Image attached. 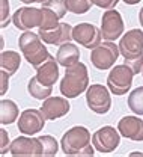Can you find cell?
<instances>
[{
  "label": "cell",
  "instance_id": "18",
  "mask_svg": "<svg viewBox=\"0 0 143 157\" xmlns=\"http://www.w3.org/2000/svg\"><path fill=\"white\" fill-rule=\"evenodd\" d=\"M56 58L62 67L66 68V67H71L80 60V50L77 48V45H74L71 42H65V44L59 45Z\"/></svg>",
  "mask_w": 143,
  "mask_h": 157
},
{
  "label": "cell",
  "instance_id": "8",
  "mask_svg": "<svg viewBox=\"0 0 143 157\" xmlns=\"http://www.w3.org/2000/svg\"><path fill=\"white\" fill-rule=\"evenodd\" d=\"M119 50L125 59H136L143 56V32L131 29L119 41Z\"/></svg>",
  "mask_w": 143,
  "mask_h": 157
},
{
  "label": "cell",
  "instance_id": "14",
  "mask_svg": "<svg viewBox=\"0 0 143 157\" xmlns=\"http://www.w3.org/2000/svg\"><path fill=\"white\" fill-rule=\"evenodd\" d=\"M38 33L44 42L51 44V45H62V44L71 42V39H74L72 38V26L68 23H61L57 27L48 29V30L39 29Z\"/></svg>",
  "mask_w": 143,
  "mask_h": 157
},
{
  "label": "cell",
  "instance_id": "9",
  "mask_svg": "<svg viewBox=\"0 0 143 157\" xmlns=\"http://www.w3.org/2000/svg\"><path fill=\"white\" fill-rule=\"evenodd\" d=\"M45 117L42 115L41 109L36 110V109H26L20 113V119L17 122L18 125V132L21 135H27V136H32V135H38L44 128L45 125Z\"/></svg>",
  "mask_w": 143,
  "mask_h": 157
},
{
  "label": "cell",
  "instance_id": "28",
  "mask_svg": "<svg viewBox=\"0 0 143 157\" xmlns=\"http://www.w3.org/2000/svg\"><path fill=\"white\" fill-rule=\"evenodd\" d=\"M92 2L95 6L102 8V9H113L119 3V0H92Z\"/></svg>",
  "mask_w": 143,
  "mask_h": 157
},
{
  "label": "cell",
  "instance_id": "13",
  "mask_svg": "<svg viewBox=\"0 0 143 157\" xmlns=\"http://www.w3.org/2000/svg\"><path fill=\"white\" fill-rule=\"evenodd\" d=\"M9 153L12 156H42V145L39 137H29L27 135L12 140Z\"/></svg>",
  "mask_w": 143,
  "mask_h": 157
},
{
  "label": "cell",
  "instance_id": "33",
  "mask_svg": "<svg viewBox=\"0 0 143 157\" xmlns=\"http://www.w3.org/2000/svg\"><path fill=\"white\" fill-rule=\"evenodd\" d=\"M127 5H137L139 2H142V0H123Z\"/></svg>",
  "mask_w": 143,
  "mask_h": 157
},
{
  "label": "cell",
  "instance_id": "23",
  "mask_svg": "<svg viewBox=\"0 0 143 157\" xmlns=\"http://www.w3.org/2000/svg\"><path fill=\"white\" fill-rule=\"evenodd\" d=\"M41 11H42V23L39 26V29L48 30V29H54V27H57L61 24L59 23L61 17L56 12H53L51 9H48L45 6H41Z\"/></svg>",
  "mask_w": 143,
  "mask_h": 157
},
{
  "label": "cell",
  "instance_id": "20",
  "mask_svg": "<svg viewBox=\"0 0 143 157\" xmlns=\"http://www.w3.org/2000/svg\"><path fill=\"white\" fill-rule=\"evenodd\" d=\"M18 106L12 100L0 101V124H12L18 118Z\"/></svg>",
  "mask_w": 143,
  "mask_h": 157
},
{
  "label": "cell",
  "instance_id": "21",
  "mask_svg": "<svg viewBox=\"0 0 143 157\" xmlns=\"http://www.w3.org/2000/svg\"><path fill=\"white\" fill-rule=\"evenodd\" d=\"M27 91H29V94H30L32 97L36 98V100H45V98H48L51 95L53 86H47V85L41 83V82L38 80V77L35 76V77H32L29 80V83H27Z\"/></svg>",
  "mask_w": 143,
  "mask_h": 157
},
{
  "label": "cell",
  "instance_id": "17",
  "mask_svg": "<svg viewBox=\"0 0 143 157\" xmlns=\"http://www.w3.org/2000/svg\"><path fill=\"white\" fill-rule=\"evenodd\" d=\"M59 65L61 63L57 62V58L50 55L48 59L36 68L38 80L41 83H44V85H47V86H53L57 82V78H59Z\"/></svg>",
  "mask_w": 143,
  "mask_h": 157
},
{
  "label": "cell",
  "instance_id": "25",
  "mask_svg": "<svg viewBox=\"0 0 143 157\" xmlns=\"http://www.w3.org/2000/svg\"><path fill=\"white\" fill-rule=\"evenodd\" d=\"M41 140L42 145V156H56L57 151H59V144L57 140L53 136H48V135H42L38 136Z\"/></svg>",
  "mask_w": 143,
  "mask_h": 157
},
{
  "label": "cell",
  "instance_id": "31",
  "mask_svg": "<svg viewBox=\"0 0 143 157\" xmlns=\"http://www.w3.org/2000/svg\"><path fill=\"white\" fill-rule=\"evenodd\" d=\"M0 74H2V89H0V94L5 95V92H6L8 88H9V74H8L6 71H2Z\"/></svg>",
  "mask_w": 143,
  "mask_h": 157
},
{
  "label": "cell",
  "instance_id": "15",
  "mask_svg": "<svg viewBox=\"0 0 143 157\" xmlns=\"http://www.w3.org/2000/svg\"><path fill=\"white\" fill-rule=\"evenodd\" d=\"M69 109H71V106H69V101L66 98L51 97V95L48 98H45L41 106L42 115L48 121H53V119L65 117L69 112Z\"/></svg>",
  "mask_w": 143,
  "mask_h": 157
},
{
  "label": "cell",
  "instance_id": "34",
  "mask_svg": "<svg viewBox=\"0 0 143 157\" xmlns=\"http://www.w3.org/2000/svg\"><path fill=\"white\" fill-rule=\"evenodd\" d=\"M139 21H140V26L143 27V8L140 9V12H139Z\"/></svg>",
  "mask_w": 143,
  "mask_h": 157
},
{
  "label": "cell",
  "instance_id": "11",
  "mask_svg": "<svg viewBox=\"0 0 143 157\" xmlns=\"http://www.w3.org/2000/svg\"><path fill=\"white\" fill-rule=\"evenodd\" d=\"M123 33V20L116 9H107L101 18V35L105 41H115Z\"/></svg>",
  "mask_w": 143,
  "mask_h": 157
},
{
  "label": "cell",
  "instance_id": "27",
  "mask_svg": "<svg viewBox=\"0 0 143 157\" xmlns=\"http://www.w3.org/2000/svg\"><path fill=\"white\" fill-rule=\"evenodd\" d=\"M123 63H127V65L134 71V74H139L140 70H143V56L136 58V59H125Z\"/></svg>",
  "mask_w": 143,
  "mask_h": 157
},
{
  "label": "cell",
  "instance_id": "5",
  "mask_svg": "<svg viewBox=\"0 0 143 157\" xmlns=\"http://www.w3.org/2000/svg\"><path fill=\"white\" fill-rule=\"evenodd\" d=\"M86 104L92 112L98 115H105L112 107L110 89H107L104 85L100 83L89 86L86 89Z\"/></svg>",
  "mask_w": 143,
  "mask_h": 157
},
{
  "label": "cell",
  "instance_id": "10",
  "mask_svg": "<svg viewBox=\"0 0 143 157\" xmlns=\"http://www.w3.org/2000/svg\"><path fill=\"white\" fill-rule=\"evenodd\" d=\"M72 38L80 45L92 50L101 44V29H98L97 26H94L90 23H80L72 27Z\"/></svg>",
  "mask_w": 143,
  "mask_h": 157
},
{
  "label": "cell",
  "instance_id": "19",
  "mask_svg": "<svg viewBox=\"0 0 143 157\" xmlns=\"http://www.w3.org/2000/svg\"><path fill=\"white\" fill-rule=\"evenodd\" d=\"M20 63H21L20 53L12 52V50H5V52H2V55H0V67H2V71H6L9 76H12V74H15L17 70L20 68Z\"/></svg>",
  "mask_w": 143,
  "mask_h": 157
},
{
  "label": "cell",
  "instance_id": "6",
  "mask_svg": "<svg viewBox=\"0 0 143 157\" xmlns=\"http://www.w3.org/2000/svg\"><path fill=\"white\" fill-rule=\"evenodd\" d=\"M119 55H121L119 45H116L112 41H105V42H101L100 45H97L95 48H92L90 60H92V65L95 68L108 70L115 65Z\"/></svg>",
  "mask_w": 143,
  "mask_h": 157
},
{
  "label": "cell",
  "instance_id": "1",
  "mask_svg": "<svg viewBox=\"0 0 143 157\" xmlns=\"http://www.w3.org/2000/svg\"><path fill=\"white\" fill-rule=\"evenodd\" d=\"M90 140H92L90 132L86 127L75 125L69 128L62 137V151L66 156H94V148L90 145Z\"/></svg>",
  "mask_w": 143,
  "mask_h": 157
},
{
  "label": "cell",
  "instance_id": "29",
  "mask_svg": "<svg viewBox=\"0 0 143 157\" xmlns=\"http://www.w3.org/2000/svg\"><path fill=\"white\" fill-rule=\"evenodd\" d=\"M8 14H9V3L8 0H2V27H5L9 23Z\"/></svg>",
  "mask_w": 143,
  "mask_h": 157
},
{
  "label": "cell",
  "instance_id": "22",
  "mask_svg": "<svg viewBox=\"0 0 143 157\" xmlns=\"http://www.w3.org/2000/svg\"><path fill=\"white\" fill-rule=\"evenodd\" d=\"M128 107L136 115H143V86H139L134 91H131V94L128 95Z\"/></svg>",
  "mask_w": 143,
  "mask_h": 157
},
{
  "label": "cell",
  "instance_id": "4",
  "mask_svg": "<svg viewBox=\"0 0 143 157\" xmlns=\"http://www.w3.org/2000/svg\"><path fill=\"white\" fill-rule=\"evenodd\" d=\"M134 76H136L134 71L127 63L113 67L107 77V86L110 92L115 95H125L133 85Z\"/></svg>",
  "mask_w": 143,
  "mask_h": 157
},
{
  "label": "cell",
  "instance_id": "30",
  "mask_svg": "<svg viewBox=\"0 0 143 157\" xmlns=\"http://www.w3.org/2000/svg\"><path fill=\"white\" fill-rule=\"evenodd\" d=\"M0 135H2V154H6V151L11 148V145H9V139H8V133H6V130H0Z\"/></svg>",
  "mask_w": 143,
  "mask_h": 157
},
{
  "label": "cell",
  "instance_id": "16",
  "mask_svg": "<svg viewBox=\"0 0 143 157\" xmlns=\"http://www.w3.org/2000/svg\"><path fill=\"white\" fill-rule=\"evenodd\" d=\"M118 130L121 136L131 139L134 142L143 140V121L139 117H123L118 122Z\"/></svg>",
  "mask_w": 143,
  "mask_h": 157
},
{
  "label": "cell",
  "instance_id": "26",
  "mask_svg": "<svg viewBox=\"0 0 143 157\" xmlns=\"http://www.w3.org/2000/svg\"><path fill=\"white\" fill-rule=\"evenodd\" d=\"M42 6L51 9L53 12H56L61 18H63L68 12V8H66V0H45L44 3H41Z\"/></svg>",
  "mask_w": 143,
  "mask_h": 157
},
{
  "label": "cell",
  "instance_id": "12",
  "mask_svg": "<svg viewBox=\"0 0 143 157\" xmlns=\"http://www.w3.org/2000/svg\"><path fill=\"white\" fill-rule=\"evenodd\" d=\"M12 21L20 30H30L33 27H39L42 23V11L38 8L23 6L15 11V14L12 15Z\"/></svg>",
  "mask_w": 143,
  "mask_h": 157
},
{
  "label": "cell",
  "instance_id": "24",
  "mask_svg": "<svg viewBox=\"0 0 143 157\" xmlns=\"http://www.w3.org/2000/svg\"><path fill=\"white\" fill-rule=\"evenodd\" d=\"M92 5H94L92 0H66L68 12L77 14V15L86 14V12L92 8Z\"/></svg>",
  "mask_w": 143,
  "mask_h": 157
},
{
  "label": "cell",
  "instance_id": "35",
  "mask_svg": "<svg viewBox=\"0 0 143 157\" xmlns=\"http://www.w3.org/2000/svg\"><path fill=\"white\" fill-rule=\"evenodd\" d=\"M142 76H143V70H142Z\"/></svg>",
  "mask_w": 143,
  "mask_h": 157
},
{
  "label": "cell",
  "instance_id": "32",
  "mask_svg": "<svg viewBox=\"0 0 143 157\" xmlns=\"http://www.w3.org/2000/svg\"><path fill=\"white\" fill-rule=\"evenodd\" d=\"M23 3H26V5H29V3H44L45 0H20Z\"/></svg>",
  "mask_w": 143,
  "mask_h": 157
},
{
  "label": "cell",
  "instance_id": "3",
  "mask_svg": "<svg viewBox=\"0 0 143 157\" xmlns=\"http://www.w3.org/2000/svg\"><path fill=\"white\" fill-rule=\"evenodd\" d=\"M18 45H20V50L24 59L33 68H38L39 65H42L50 56L39 33H33V32L26 30L18 39Z\"/></svg>",
  "mask_w": 143,
  "mask_h": 157
},
{
  "label": "cell",
  "instance_id": "7",
  "mask_svg": "<svg viewBox=\"0 0 143 157\" xmlns=\"http://www.w3.org/2000/svg\"><path fill=\"white\" fill-rule=\"evenodd\" d=\"M121 133L112 125H104L92 135V145L100 153H112L119 147Z\"/></svg>",
  "mask_w": 143,
  "mask_h": 157
},
{
  "label": "cell",
  "instance_id": "2",
  "mask_svg": "<svg viewBox=\"0 0 143 157\" xmlns=\"http://www.w3.org/2000/svg\"><path fill=\"white\" fill-rule=\"evenodd\" d=\"M89 88L87 68L82 62L66 67L65 77L61 82V92L66 98H75Z\"/></svg>",
  "mask_w": 143,
  "mask_h": 157
}]
</instances>
